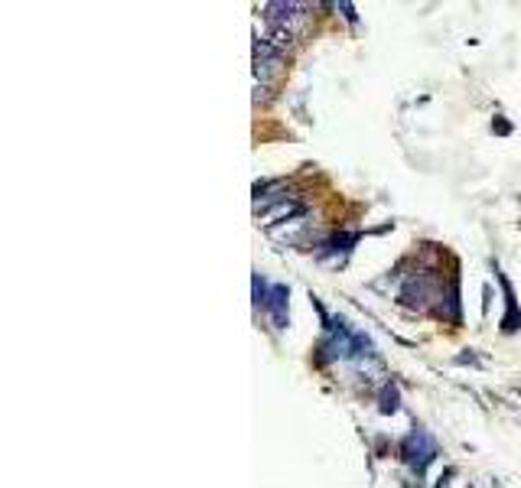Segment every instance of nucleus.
I'll use <instances>...</instances> for the list:
<instances>
[{
	"label": "nucleus",
	"instance_id": "f257e3e1",
	"mask_svg": "<svg viewBox=\"0 0 521 488\" xmlns=\"http://www.w3.org/2000/svg\"><path fill=\"white\" fill-rule=\"evenodd\" d=\"M352 355H371V342L361 332L349 329V322H329L326 338L320 346V362H336V358H352Z\"/></svg>",
	"mask_w": 521,
	"mask_h": 488
},
{
	"label": "nucleus",
	"instance_id": "f03ea898",
	"mask_svg": "<svg viewBox=\"0 0 521 488\" xmlns=\"http://www.w3.org/2000/svg\"><path fill=\"white\" fill-rule=\"evenodd\" d=\"M280 62H284V49H277L270 39L254 42V82H258L254 102L268 98V88H270V82H274V72L280 68Z\"/></svg>",
	"mask_w": 521,
	"mask_h": 488
},
{
	"label": "nucleus",
	"instance_id": "7ed1b4c3",
	"mask_svg": "<svg viewBox=\"0 0 521 488\" xmlns=\"http://www.w3.org/2000/svg\"><path fill=\"white\" fill-rule=\"evenodd\" d=\"M401 453H404V463L411 465L417 475H424V469H427V465L433 463V456H437V443H433L424 429H414L411 437L404 439Z\"/></svg>",
	"mask_w": 521,
	"mask_h": 488
},
{
	"label": "nucleus",
	"instance_id": "20e7f679",
	"mask_svg": "<svg viewBox=\"0 0 521 488\" xmlns=\"http://www.w3.org/2000/svg\"><path fill=\"white\" fill-rule=\"evenodd\" d=\"M287 300H290V290L284 283H274L268 290V296H264V310L270 312V319H274L277 329L287 326Z\"/></svg>",
	"mask_w": 521,
	"mask_h": 488
}]
</instances>
